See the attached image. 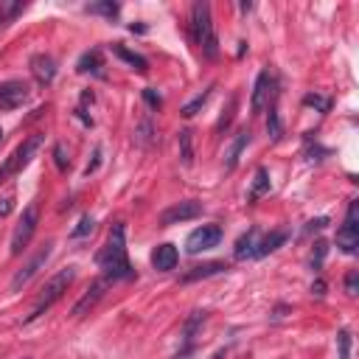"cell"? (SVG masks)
<instances>
[{
    "mask_svg": "<svg viewBox=\"0 0 359 359\" xmlns=\"http://www.w3.org/2000/svg\"><path fill=\"white\" fill-rule=\"evenodd\" d=\"M43 140H45V138H43L40 132H34V135H28V138L20 143V146L6 157V163L0 166V186H3L6 180H12L14 174H20V171L31 163V157L37 155V149L43 146Z\"/></svg>",
    "mask_w": 359,
    "mask_h": 359,
    "instance_id": "4",
    "label": "cell"
},
{
    "mask_svg": "<svg viewBox=\"0 0 359 359\" xmlns=\"http://www.w3.org/2000/svg\"><path fill=\"white\" fill-rule=\"evenodd\" d=\"M110 286H113V281L110 278H96L90 286H87V292L76 301V306L74 309H70V314H74V317H85V314H90L96 306H98V301L107 295V290H110Z\"/></svg>",
    "mask_w": 359,
    "mask_h": 359,
    "instance_id": "7",
    "label": "cell"
},
{
    "mask_svg": "<svg viewBox=\"0 0 359 359\" xmlns=\"http://www.w3.org/2000/svg\"><path fill=\"white\" fill-rule=\"evenodd\" d=\"M233 110H236V98H230V104H228V116L219 118L217 129H228V124H230V118H233Z\"/></svg>",
    "mask_w": 359,
    "mask_h": 359,
    "instance_id": "35",
    "label": "cell"
},
{
    "mask_svg": "<svg viewBox=\"0 0 359 359\" xmlns=\"http://www.w3.org/2000/svg\"><path fill=\"white\" fill-rule=\"evenodd\" d=\"M202 217V205L197 199H186V202H177L171 208H166L160 213V225L163 228H171V225H180V222H188V219H197Z\"/></svg>",
    "mask_w": 359,
    "mask_h": 359,
    "instance_id": "9",
    "label": "cell"
},
{
    "mask_svg": "<svg viewBox=\"0 0 359 359\" xmlns=\"http://www.w3.org/2000/svg\"><path fill=\"white\" fill-rule=\"evenodd\" d=\"M323 290H326V283H323V281L312 283V292H314V295H323Z\"/></svg>",
    "mask_w": 359,
    "mask_h": 359,
    "instance_id": "38",
    "label": "cell"
},
{
    "mask_svg": "<svg viewBox=\"0 0 359 359\" xmlns=\"http://www.w3.org/2000/svg\"><path fill=\"white\" fill-rule=\"evenodd\" d=\"M76 70H79V74H93V76H104V56H101V51H98V48L87 51V54H85V56L79 59Z\"/></svg>",
    "mask_w": 359,
    "mask_h": 359,
    "instance_id": "18",
    "label": "cell"
},
{
    "mask_svg": "<svg viewBox=\"0 0 359 359\" xmlns=\"http://www.w3.org/2000/svg\"><path fill=\"white\" fill-rule=\"evenodd\" d=\"M267 132H270V138H272V140H281V135H283V129H281V118H278V107H275V101L270 104V121H267Z\"/></svg>",
    "mask_w": 359,
    "mask_h": 359,
    "instance_id": "27",
    "label": "cell"
},
{
    "mask_svg": "<svg viewBox=\"0 0 359 359\" xmlns=\"http://www.w3.org/2000/svg\"><path fill=\"white\" fill-rule=\"evenodd\" d=\"M12 208H14V197H3L0 199V217H9Z\"/></svg>",
    "mask_w": 359,
    "mask_h": 359,
    "instance_id": "36",
    "label": "cell"
},
{
    "mask_svg": "<svg viewBox=\"0 0 359 359\" xmlns=\"http://www.w3.org/2000/svg\"><path fill=\"white\" fill-rule=\"evenodd\" d=\"M290 239V233L286 230H275V233H270V236H264V239H259V247H256V259H264L267 253H275V250Z\"/></svg>",
    "mask_w": 359,
    "mask_h": 359,
    "instance_id": "20",
    "label": "cell"
},
{
    "mask_svg": "<svg viewBox=\"0 0 359 359\" xmlns=\"http://www.w3.org/2000/svg\"><path fill=\"white\" fill-rule=\"evenodd\" d=\"M37 225H40V205L37 202H28L20 222L14 225V233H12V256H20L23 250L28 247L31 236L37 233Z\"/></svg>",
    "mask_w": 359,
    "mask_h": 359,
    "instance_id": "5",
    "label": "cell"
},
{
    "mask_svg": "<svg viewBox=\"0 0 359 359\" xmlns=\"http://www.w3.org/2000/svg\"><path fill=\"white\" fill-rule=\"evenodd\" d=\"M345 292H348V298H356V292H359V272H348L345 275Z\"/></svg>",
    "mask_w": 359,
    "mask_h": 359,
    "instance_id": "33",
    "label": "cell"
},
{
    "mask_svg": "<svg viewBox=\"0 0 359 359\" xmlns=\"http://www.w3.org/2000/svg\"><path fill=\"white\" fill-rule=\"evenodd\" d=\"M177 259H180L177 247L166 241V244H157V247H155V253H152V267H155L157 272H168V270L177 267Z\"/></svg>",
    "mask_w": 359,
    "mask_h": 359,
    "instance_id": "15",
    "label": "cell"
},
{
    "mask_svg": "<svg viewBox=\"0 0 359 359\" xmlns=\"http://www.w3.org/2000/svg\"><path fill=\"white\" fill-rule=\"evenodd\" d=\"M250 143V132L247 129H241L236 138H233V143H230V149H228V160H225V171H233L236 166H239V157H241V152H244V146Z\"/></svg>",
    "mask_w": 359,
    "mask_h": 359,
    "instance_id": "19",
    "label": "cell"
},
{
    "mask_svg": "<svg viewBox=\"0 0 359 359\" xmlns=\"http://www.w3.org/2000/svg\"><path fill=\"white\" fill-rule=\"evenodd\" d=\"M259 228H250L247 233L239 236L236 247H233V259L236 261H244V259H256V247H259Z\"/></svg>",
    "mask_w": 359,
    "mask_h": 359,
    "instance_id": "14",
    "label": "cell"
},
{
    "mask_svg": "<svg viewBox=\"0 0 359 359\" xmlns=\"http://www.w3.org/2000/svg\"><path fill=\"white\" fill-rule=\"evenodd\" d=\"M143 98H146V104L152 107V110H160V107H163V98L152 90V87H146V90H143Z\"/></svg>",
    "mask_w": 359,
    "mask_h": 359,
    "instance_id": "34",
    "label": "cell"
},
{
    "mask_svg": "<svg viewBox=\"0 0 359 359\" xmlns=\"http://www.w3.org/2000/svg\"><path fill=\"white\" fill-rule=\"evenodd\" d=\"M337 247L342 250L345 256H353L356 247H359V222H356V199L348 202V210H345V222L342 228L337 230Z\"/></svg>",
    "mask_w": 359,
    "mask_h": 359,
    "instance_id": "6",
    "label": "cell"
},
{
    "mask_svg": "<svg viewBox=\"0 0 359 359\" xmlns=\"http://www.w3.org/2000/svg\"><path fill=\"white\" fill-rule=\"evenodd\" d=\"M93 217H82V222H79V228H74V230H70V236H74V239H82V236H87V233H93Z\"/></svg>",
    "mask_w": 359,
    "mask_h": 359,
    "instance_id": "32",
    "label": "cell"
},
{
    "mask_svg": "<svg viewBox=\"0 0 359 359\" xmlns=\"http://www.w3.org/2000/svg\"><path fill=\"white\" fill-rule=\"evenodd\" d=\"M177 359H191V351H183V353H180Z\"/></svg>",
    "mask_w": 359,
    "mask_h": 359,
    "instance_id": "39",
    "label": "cell"
},
{
    "mask_svg": "<svg viewBox=\"0 0 359 359\" xmlns=\"http://www.w3.org/2000/svg\"><path fill=\"white\" fill-rule=\"evenodd\" d=\"M303 104H306V107H314V110H320V113H329V110H331V101L323 98V96H317V93L303 96Z\"/></svg>",
    "mask_w": 359,
    "mask_h": 359,
    "instance_id": "28",
    "label": "cell"
},
{
    "mask_svg": "<svg viewBox=\"0 0 359 359\" xmlns=\"http://www.w3.org/2000/svg\"><path fill=\"white\" fill-rule=\"evenodd\" d=\"M264 194H270V171L264 166H259L256 177H253V186H250V199H259Z\"/></svg>",
    "mask_w": 359,
    "mask_h": 359,
    "instance_id": "22",
    "label": "cell"
},
{
    "mask_svg": "<svg viewBox=\"0 0 359 359\" xmlns=\"http://www.w3.org/2000/svg\"><path fill=\"white\" fill-rule=\"evenodd\" d=\"M0 140H3V129H0Z\"/></svg>",
    "mask_w": 359,
    "mask_h": 359,
    "instance_id": "40",
    "label": "cell"
},
{
    "mask_svg": "<svg viewBox=\"0 0 359 359\" xmlns=\"http://www.w3.org/2000/svg\"><path fill=\"white\" fill-rule=\"evenodd\" d=\"M51 250H54V241H45V244L37 250V253L31 256V261H28V264H25V267H23V270H20V272L12 278V292H20L23 286H25V283H28L34 275L40 272V267H43V264L51 259Z\"/></svg>",
    "mask_w": 359,
    "mask_h": 359,
    "instance_id": "8",
    "label": "cell"
},
{
    "mask_svg": "<svg viewBox=\"0 0 359 359\" xmlns=\"http://www.w3.org/2000/svg\"><path fill=\"white\" fill-rule=\"evenodd\" d=\"M329 225V219L326 217H320V219H312L309 225H306V233H312V230H320V228H326Z\"/></svg>",
    "mask_w": 359,
    "mask_h": 359,
    "instance_id": "37",
    "label": "cell"
},
{
    "mask_svg": "<svg viewBox=\"0 0 359 359\" xmlns=\"http://www.w3.org/2000/svg\"><path fill=\"white\" fill-rule=\"evenodd\" d=\"M222 272H228V264H225V261H208V264L191 267V270L183 275V283H191V281H199V278H210V275H222Z\"/></svg>",
    "mask_w": 359,
    "mask_h": 359,
    "instance_id": "17",
    "label": "cell"
},
{
    "mask_svg": "<svg viewBox=\"0 0 359 359\" xmlns=\"http://www.w3.org/2000/svg\"><path fill=\"white\" fill-rule=\"evenodd\" d=\"M210 90H213V87H208V90H205V93H199L194 101H188V104L183 107V110H180V116H183V118H194V116L202 110V107L208 104V98H210Z\"/></svg>",
    "mask_w": 359,
    "mask_h": 359,
    "instance_id": "26",
    "label": "cell"
},
{
    "mask_svg": "<svg viewBox=\"0 0 359 359\" xmlns=\"http://www.w3.org/2000/svg\"><path fill=\"white\" fill-rule=\"evenodd\" d=\"M31 90L25 82L20 79H9V82H0V110H17L28 101Z\"/></svg>",
    "mask_w": 359,
    "mask_h": 359,
    "instance_id": "12",
    "label": "cell"
},
{
    "mask_svg": "<svg viewBox=\"0 0 359 359\" xmlns=\"http://www.w3.org/2000/svg\"><path fill=\"white\" fill-rule=\"evenodd\" d=\"M337 345H340V359H351V331L348 329L337 331Z\"/></svg>",
    "mask_w": 359,
    "mask_h": 359,
    "instance_id": "29",
    "label": "cell"
},
{
    "mask_svg": "<svg viewBox=\"0 0 359 359\" xmlns=\"http://www.w3.org/2000/svg\"><path fill=\"white\" fill-rule=\"evenodd\" d=\"M96 264L104 272V278H110L113 283L135 278V270H132L129 256H127V225L124 222H116L110 228L107 244L98 250V256H96Z\"/></svg>",
    "mask_w": 359,
    "mask_h": 359,
    "instance_id": "1",
    "label": "cell"
},
{
    "mask_svg": "<svg viewBox=\"0 0 359 359\" xmlns=\"http://www.w3.org/2000/svg\"><path fill=\"white\" fill-rule=\"evenodd\" d=\"M31 74L43 87H48L54 82V76H56V59L51 54H34L31 56Z\"/></svg>",
    "mask_w": 359,
    "mask_h": 359,
    "instance_id": "13",
    "label": "cell"
},
{
    "mask_svg": "<svg viewBox=\"0 0 359 359\" xmlns=\"http://www.w3.org/2000/svg\"><path fill=\"white\" fill-rule=\"evenodd\" d=\"M85 12H87V14H101V17H110V20H113V17H118L121 6L113 3V0H104V3H87Z\"/></svg>",
    "mask_w": 359,
    "mask_h": 359,
    "instance_id": "24",
    "label": "cell"
},
{
    "mask_svg": "<svg viewBox=\"0 0 359 359\" xmlns=\"http://www.w3.org/2000/svg\"><path fill=\"white\" fill-rule=\"evenodd\" d=\"M326 250H329L326 241H314V253H312V267H314V270H320L323 259H326Z\"/></svg>",
    "mask_w": 359,
    "mask_h": 359,
    "instance_id": "31",
    "label": "cell"
},
{
    "mask_svg": "<svg viewBox=\"0 0 359 359\" xmlns=\"http://www.w3.org/2000/svg\"><path fill=\"white\" fill-rule=\"evenodd\" d=\"M272 96H275V79H272L270 70H261V74L256 76L253 98H250V110H253V116H259V113L267 110L270 101H272Z\"/></svg>",
    "mask_w": 359,
    "mask_h": 359,
    "instance_id": "10",
    "label": "cell"
},
{
    "mask_svg": "<svg viewBox=\"0 0 359 359\" xmlns=\"http://www.w3.org/2000/svg\"><path fill=\"white\" fill-rule=\"evenodd\" d=\"M113 54H116L118 59H124L132 70H138V74H149V59L140 56V54H135V51H129L124 43H113Z\"/></svg>",
    "mask_w": 359,
    "mask_h": 359,
    "instance_id": "16",
    "label": "cell"
},
{
    "mask_svg": "<svg viewBox=\"0 0 359 359\" xmlns=\"http://www.w3.org/2000/svg\"><path fill=\"white\" fill-rule=\"evenodd\" d=\"M177 143H180V157H183V163L191 166V163H194V143H191V132H188V129H180Z\"/></svg>",
    "mask_w": 359,
    "mask_h": 359,
    "instance_id": "25",
    "label": "cell"
},
{
    "mask_svg": "<svg viewBox=\"0 0 359 359\" xmlns=\"http://www.w3.org/2000/svg\"><path fill=\"white\" fill-rule=\"evenodd\" d=\"M54 163H56V168H59L62 174L70 168V157L65 155V146H62V143H56V146H54Z\"/></svg>",
    "mask_w": 359,
    "mask_h": 359,
    "instance_id": "30",
    "label": "cell"
},
{
    "mask_svg": "<svg viewBox=\"0 0 359 359\" xmlns=\"http://www.w3.org/2000/svg\"><path fill=\"white\" fill-rule=\"evenodd\" d=\"M205 317H208V312H191V317L186 320V329H183V340H186V348H183V351H191V348H194V337H197L199 326L205 323Z\"/></svg>",
    "mask_w": 359,
    "mask_h": 359,
    "instance_id": "21",
    "label": "cell"
},
{
    "mask_svg": "<svg viewBox=\"0 0 359 359\" xmlns=\"http://www.w3.org/2000/svg\"><path fill=\"white\" fill-rule=\"evenodd\" d=\"M76 281V267H65V270H59L56 275H51L48 281H45V286L40 290V295H37V303H34V309H31V314L25 317V323H34L37 317H43L65 292H67V286Z\"/></svg>",
    "mask_w": 359,
    "mask_h": 359,
    "instance_id": "3",
    "label": "cell"
},
{
    "mask_svg": "<svg viewBox=\"0 0 359 359\" xmlns=\"http://www.w3.org/2000/svg\"><path fill=\"white\" fill-rule=\"evenodd\" d=\"M191 40L202 51L205 59H219V40L213 31V17L208 3H194L191 6Z\"/></svg>",
    "mask_w": 359,
    "mask_h": 359,
    "instance_id": "2",
    "label": "cell"
},
{
    "mask_svg": "<svg viewBox=\"0 0 359 359\" xmlns=\"http://www.w3.org/2000/svg\"><path fill=\"white\" fill-rule=\"evenodd\" d=\"M222 241V228L219 225H202L197 228L188 239H186V250L191 256L202 253V250H210V247H217Z\"/></svg>",
    "mask_w": 359,
    "mask_h": 359,
    "instance_id": "11",
    "label": "cell"
},
{
    "mask_svg": "<svg viewBox=\"0 0 359 359\" xmlns=\"http://www.w3.org/2000/svg\"><path fill=\"white\" fill-rule=\"evenodd\" d=\"M152 140H155V124H152V118H143L135 129V143L138 146H149Z\"/></svg>",
    "mask_w": 359,
    "mask_h": 359,
    "instance_id": "23",
    "label": "cell"
}]
</instances>
